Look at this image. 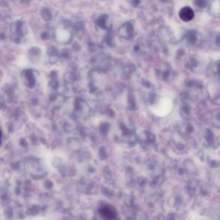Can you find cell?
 <instances>
[{
  "label": "cell",
  "instance_id": "obj_1",
  "mask_svg": "<svg viewBox=\"0 0 220 220\" xmlns=\"http://www.w3.org/2000/svg\"><path fill=\"white\" fill-rule=\"evenodd\" d=\"M28 33V28L25 22L18 20L10 25V38L17 44L20 43L22 38Z\"/></svg>",
  "mask_w": 220,
  "mask_h": 220
},
{
  "label": "cell",
  "instance_id": "obj_2",
  "mask_svg": "<svg viewBox=\"0 0 220 220\" xmlns=\"http://www.w3.org/2000/svg\"><path fill=\"white\" fill-rule=\"evenodd\" d=\"M173 107V102L170 98L164 96L161 98L157 105L153 107L151 109L156 116L165 117L171 112Z\"/></svg>",
  "mask_w": 220,
  "mask_h": 220
},
{
  "label": "cell",
  "instance_id": "obj_3",
  "mask_svg": "<svg viewBox=\"0 0 220 220\" xmlns=\"http://www.w3.org/2000/svg\"><path fill=\"white\" fill-rule=\"evenodd\" d=\"M186 38L187 42L192 46H198L202 42V35L198 31L191 30L186 34Z\"/></svg>",
  "mask_w": 220,
  "mask_h": 220
},
{
  "label": "cell",
  "instance_id": "obj_4",
  "mask_svg": "<svg viewBox=\"0 0 220 220\" xmlns=\"http://www.w3.org/2000/svg\"><path fill=\"white\" fill-rule=\"evenodd\" d=\"M179 16L184 22H189L194 18V12L190 7H184L179 11Z\"/></svg>",
  "mask_w": 220,
  "mask_h": 220
},
{
  "label": "cell",
  "instance_id": "obj_5",
  "mask_svg": "<svg viewBox=\"0 0 220 220\" xmlns=\"http://www.w3.org/2000/svg\"><path fill=\"white\" fill-rule=\"evenodd\" d=\"M109 24V18L107 15H101L96 21V25L103 30H109L110 27Z\"/></svg>",
  "mask_w": 220,
  "mask_h": 220
},
{
  "label": "cell",
  "instance_id": "obj_6",
  "mask_svg": "<svg viewBox=\"0 0 220 220\" xmlns=\"http://www.w3.org/2000/svg\"><path fill=\"white\" fill-rule=\"evenodd\" d=\"M74 30L76 35L79 38H81L85 33V25L82 21L77 22L74 24Z\"/></svg>",
  "mask_w": 220,
  "mask_h": 220
},
{
  "label": "cell",
  "instance_id": "obj_7",
  "mask_svg": "<svg viewBox=\"0 0 220 220\" xmlns=\"http://www.w3.org/2000/svg\"><path fill=\"white\" fill-rule=\"evenodd\" d=\"M120 32L123 34H132L135 32V27L131 22H127L123 24L119 29Z\"/></svg>",
  "mask_w": 220,
  "mask_h": 220
},
{
  "label": "cell",
  "instance_id": "obj_8",
  "mask_svg": "<svg viewBox=\"0 0 220 220\" xmlns=\"http://www.w3.org/2000/svg\"><path fill=\"white\" fill-rule=\"evenodd\" d=\"M40 15L41 18L46 22L51 21L53 18L52 12L47 8H43L40 10Z\"/></svg>",
  "mask_w": 220,
  "mask_h": 220
},
{
  "label": "cell",
  "instance_id": "obj_9",
  "mask_svg": "<svg viewBox=\"0 0 220 220\" xmlns=\"http://www.w3.org/2000/svg\"><path fill=\"white\" fill-rule=\"evenodd\" d=\"M25 76L26 79L29 87H33L35 84V79L32 71L28 70L25 72Z\"/></svg>",
  "mask_w": 220,
  "mask_h": 220
},
{
  "label": "cell",
  "instance_id": "obj_10",
  "mask_svg": "<svg viewBox=\"0 0 220 220\" xmlns=\"http://www.w3.org/2000/svg\"><path fill=\"white\" fill-rule=\"evenodd\" d=\"M194 5L200 9H203L207 6L208 0H194Z\"/></svg>",
  "mask_w": 220,
  "mask_h": 220
},
{
  "label": "cell",
  "instance_id": "obj_11",
  "mask_svg": "<svg viewBox=\"0 0 220 220\" xmlns=\"http://www.w3.org/2000/svg\"><path fill=\"white\" fill-rule=\"evenodd\" d=\"M212 35L213 38V41L215 46L217 47H220V32L214 33Z\"/></svg>",
  "mask_w": 220,
  "mask_h": 220
},
{
  "label": "cell",
  "instance_id": "obj_12",
  "mask_svg": "<svg viewBox=\"0 0 220 220\" xmlns=\"http://www.w3.org/2000/svg\"><path fill=\"white\" fill-rule=\"evenodd\" d=\"M40 210V207L38 206H35L32 208L28 209L27 213L29 215H36L38 214V212Z\"/></svg>",
  "mask_w": 220,
  "mask_h": 220
},
{
  "label": "cell",
  "instance_id": "obj_13",
  "mask_svg": "<svg viewBox=\"0 0 220 220\" xmlns=\"http://www.w3.org/2000/svg\"><path fill=\"white\" fill-rule=\"evenodd\" d=\"M198 62L196 59L191 58L189 63V67L191 68V70L193 69L194 67H197Z\"/></svg>",
  "mask_w": 220,
  "mask_h": 220
},
{
  "label": "cell",
  "instance_id": "obj_14",
  "mask_svg": "<svg viewBox=\"0 0 220 220\" xmlns=\"http://www.w3.org/2000/svg\"><path fill=\"white\" fill-rule=\"evenodd\" d=\"M44 186L45 188L46 189H51L53 187V183L50 181V180H47L45 181V184H44Z\"/></svg>",
  "mask_w": 220,
  "mask_h": 220
},
{
  "label": "cell",
  "instance_id": "obj_15",
  "mask_svg": "<svg viewBox=\"0 0 220 220\" xmlns=\"http://www.w3.org/2000/svg\"><path fill=\"white\" fill-rule=\"evenodd\" d=\"M52 163L53 166H54L55 167H57V166H60V165L61 164L62 160L61 159H59V158H55V159H53Z\"/></svg>",
  "mask_w": 220,
  "mask_h": 220
},
{
  "label": "cell",
  "instance_id": "obj_16",
  "mask_svg": "<svg viewBox=\"0 0 220 220\" xmlns=\"http://www.w3.org/2000/svg\"><path fill=\"white\" fill-rule=\"evenodd\" d=\"M59 171H60V173H61L62 176L63 178L66 177V168H65V166H61V167L60 168V170H59Z\"/></svg>",
  "mask_w": 220,
  "mask_h": 220
},
{
  "label": "cell",
  "instance_id": "obj_17",
  "mask_svg": "<svg viewBox=\"0 0 220 220\" xmlns=\"http://www.w3.org/2000/svg\"><path fill=\"white\" fill-rule=\"evenodd\" d=\"M49 37V33H48L47 31H44L41 34V35H40V38L43 40L47 39Z\"/></svg>",
  "mask_w": 220,
  "mask_h": 220
},
{
  "label": "cell",
  "instance_id": "obj_18",
  "mask_svg": "<svg viewBox=\"0 0 220 220\" xmlns=\"http://www.w3.org/2000/svg\"><path fill=\"white\" fill-rule=\"evenodd\" d=\"M130 3L133 7H137L140 3L141 0H130Z\"/></svg>",
  "mask_w": 220,
  "mask_h": 220
},
{
  "label": "cell",
  "instance_id": "obj_19",
  "mask_svg": "<svg viewBox=\"0 0 220 220\" xmlns=\"http://www.w3.org/2000/svg\"><path fill=\"white\" fill-rule=\"evenodd\" d=\"M20 145H21L23 147H26L28 145V144L25 138H22L20 140Z\"/></svg>",
  "mask_w": 220,
  "mask_h": 220
},
{
  "label": "cell",
  "instance_id": "obj_20",
  "mask_svg": "<svg viewBox=\"0 0 220 220\" xmlns=\"http://www.w3.org/2000/svg\"><path fill=\"white\" fill-rule=\"evenodd\" d=\"M13 211L11 207H8L5 209V214H7V216H9L11 217L12 215Z\"/></svg>",
  "mask_w": 220,
  "mask_h": 220
},
{
  "label": "cell",
  "instance_id": "obj_21",
  "mask_svg": "<svg viewBox=\"0 0 220 220\" xmlns=\"http://www.w3.org/2000/svg\"><path fill=\"white\" fill-rule=\"evenodd\" d=\"M11 166L12 168L14 170L18 169L19 167V163L17 162L16 163H12Z\"/></svg>",
  "mask_w": 220,
  "mask_h": 220
},
{
  "label": "cell",
  "instance_id": "obj_22",
  "mask_svg": "<svg viewBox=\"0 0 220 220\" xmlns=\"http://www.w3.org/2000/svg\"><path fill=\"white\" fill-rule=\"evenodd\" d=\"M45 176H46V174L44 173V174H41V175H31V176H32V178H33L34 179H40L45 177Z\"/></svg>",
  "mask_w": 220,
  "mask_h": 220
},
{
  "label": "cell",
  "instance_id": "obj_23",
  "mask_svg": "<svg viewBox=\"0 0 220 220\" xmlns=\"http://www.w3.org/2000/svg\"><path fill=\"white\" fill-rule=\"evenodd\" d=\"M216 68H217V74L220 76V60L217 61L216 63Z\"/></svg>",
  "mask_w": 220,
  "mask_h": 220
},
{
  "label": "cell",
  "instance_id": "obj_24",
  "mask_svg": "<svg viewBox=\"0 0 220 220\" xmlns=\"http://www.w3.org/2000/svg\"><path fill=\"white\" fill-rule=\"evenodd\" d=\"M76 172L75 170L71 169L68 171V175L70 176H72L73 175H74L75 174Z\"/></svg>",
  "mask_w": 220,
  "mask_h": 220
},
{
  "label": "cell",
  "instance_id": "obj_25",
  "mask_svg": "<svg viewBox=\"0 0 220 220\" xmlns=\"http://www.w3.org/2000/svg\"><path fill=\"white\" fill-rule=\"evenodd\" d=\"M4 21L6 22L7 23H11V19L8 16H6L4 18Z\"/></svg>",
  "mask_w": 220,
  "mask_h": 220
},
{
  "label": "cell",
  "instance_id": "obj_26",
  "mask_svg": "<svg viewBox=\"0 0 220 220\" xmlns=\"http://www.w3.org/2000/svg\"><path fill=\"white\" fill-rule=\"evenodd\" d=\"M1 3L2 5H3V6H8V3L6 0H1Z\"/></svg>",
  "mask_w": 220,
  "mask_h": 220
},
{
  "label": "cell",
  "instance_id": "obj_27",
  "mask_svg": "<svg viewBox=\"0 0 220 220\" xmlns=\"http://www.w3.org/2000/svg\"><path fill=\"white\" fill-rule=\"evenodd\" d=\"M15 192H16V194H17V195L19 196L21 194V190L19 187H17L16 188Z\"/></svg>",
  "mask_w": 220,
  "mask_h": 220
},
{
  "label": "cell",
  "instance_id": "obj_28",
  "mask_svg": "<svg viewBox=\"0 0 220 220\" xmlns=\"http://www.w3.org/2000/svg\"><path fill=\"white\" fill-rule=\"evenodd\" d=\"M6 38V35L4 33L2 32L1 34V39L2 40H4Z\"/></svg>",
  "mask_w": 220,
  "mask_h": 220
},
{
  "label": "cell",
  "instance_id": "obj_29",
  "mask_svg": "<svg viewBox=\"0 0 220 220\" xmlns=\"http://www.w3.org/2000/svg\"><path fill=\"white\" fill-rule=\"evenodd\" d=\"M211 165V166H212V167H215V166H217V164L216 161H212Z\"/></svg>",
  "mask_w": 220,
  "mask_h": 220
},
{
  "label": "cell",
  "instance_id": "obj_30",
  "mask_svg": "<svg viewBox=\"0 0 220 220\" xmlns=\"http://www.w3.org/2000/svg\"><path fill=\"white\" fill-rule=\"evenodd\" d=\"M40 141L42 144H44V145H45V144H46V140L44 138H41Z\"/></svg>",
  "mask_w": 220,
  "mask_h": 220
},
{
  "label": "cell",
  "instance_id": "obj_31",
  "mask_svg": "<svg viewBox=\"0 0 220 220\" xmlns=\"http://www.w3.org/2000/svg\"><path fill=\"white\" fill-rule=\"evenodd\" d=\"M216 118L220 122V113H219L218 115H217V117H216Z\"/></svg>",
  "mask_w": 220,
  "mask_h": 220
},
{
  "label": "cell",
  "instance_id": "obj_32",
  "mask_svg": "<svg viewBox=\"0 0 220 220\" xmlns=\"http://www.w3.org/2000/svg\"><path fill=\"white\" fill-rule=\"evenodd\" d=\"M18 1H20L22 2H27L30 1V0H18ZM16 1H17V0H16Z\"/></svg>",
  "mask_w": 220,
  "mask_h": 220
}]
</instances>
